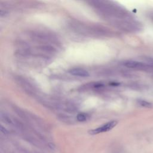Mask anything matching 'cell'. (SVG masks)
Masks as SVG:
<instances>
[{"label":"cell","instance_id":"1","mask_svg":"<svg viewBox=\"0 0 153 153\" xmlns=\"http://www.w3.org/2000/svg\"><path fill=\"white\" fill-rule=\"evenodd\" d=\"M117 123H118L117 121L113 120V121L108 122L107 123L103 124V126L99 127L96 129L89 130V134H90V135H97V134H99L101 133L107 132L112 129L115 126H116Z\"/></svg>","mask_w":153,"mask_h":153},{"label":"cell","instance_id":"2","mask_svg":"<svg viewBox=\"0 0 153 153\" xmlns=\"http://www.w3.org/2000/svg\"><path fill=\"white\" fill-rule=\"evenodd\" d=\"M123 65L127 68L134 70H145L148 68L147 64L135 61H127L124 62Z\"/></svg>","mask_w":153,"mask_h":153},{"label":"cell","instance_id":"3","mask_svg":"<svg viewBox=\"0 0 153 153\" xmlns=\"http://www.w3.org/2000/svg\"><path fill=\"white\" fill-rule=\"evenodd\" d=\"M69 73L74 76H81V77H87V76H89V73L88 71L79 68H72L69 71Z\"/></svg>","mask_w":153,"mask_h":153},{"label":"cell","instance_id":"4","mask_svg":"<svg viewBox=\"0 0 153 153\" xmlns=\"http://www.w3.org/2000/svg\"><path fill=\"white\" fill-rule=\"evenodd\" d=\"M138 103L140 105V106H141L142 107L147 108H151L152 107V104L151 102L147 101L145 100L139 99L138 101Z\"/></svg>","mask_w":153,"mask_h":153},{"label":"cell","instance_id":"5","mask_svg":"<svg viewBox=\"0 0 153 153\" xmlns=\"http://www.w3.org/2000/svg\"><path fill=\"white\" fill-rule=\"evenodd\" d=\"M88 115L85 113H80L76 116V120L79 121L83 122L87 120Z\"/></svg>","mask_w":153,"mask_h":153},{"label":"cell","instance_id":"6","mask_svg":"<svg viewBox=\"0 0 153 153\" xmlns=\"http://www.w3.org/2000/svg\"><path fill=\"white\" fill-rule=\"evenodd\" d=\"M1 131L4 133V134H7L8 133V132L7 131V130L6 129H5L3 126H1Z\"/></svg>","mask_w":153,"mask_h":153}]
</instances>
